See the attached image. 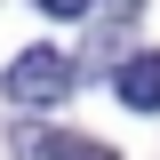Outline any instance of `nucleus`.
Instances as JSON below:
<instances>
[{
  "label": "nucleus",
  "instance_id": "3",
  "mask_svg": "<svg viewBox=\"0 0 160 160\" xmlns=\"http://www.w3.org/2000/svg\"><path fill=\"white\" fill-rule=\"evenodd\" d=\"M112 88H120V104H128V112H160V48H144V56H128Z\"/></svg>",
  "mask_w": 160,
  "mask_h": 160
},
{
  "label": "nucleus",
  "instance_id": "4",
  "mask_svg": "<svg viewBox=\"0 0 160 160\" xmlns=\"http://www.w3.org/2000/svg\"><path fill=\"white\" fill-rule=\"evenodd\" d=\"M96 8H104V32H128V24H136V8H144V0H96Z\"/></svg>",
  "mask_w": 160,
  "mask_h": 160
},
{
  "label": "nucleus",
  "instance_id": "2",
  "mask_svg": "<svg viewBox=\"0 0 160 160\" xmlns=\"http://www.w3.org/2000/svg\"><path fill=\"white\" fill-rule=\"evenodd\" d=\"M16 160H120L96 136H56V128H16Z\"/></svg>",
  "mask_w": 160,
  "mask_h": 160
},
{
  "label": "nucleus",
  "instance_id": "5",
  "mask_svg": "<svg viewBox=\"0 0 160 160\" xmlns=\"http://www.w3.org/2000/svg\"><path fill=\"white\" fill-rule=\"evenodd\" d=\"M96 0H40V16H88Z\"/></svg>",
  "mask_w": 160,
  "mask_h": 160
},
{
  "label": "nucleus",
  "instance_id": "1",
  "mask_svg": "<svg viewBox=\"0 0 160 160\" xmlns=\"http://www.w3.org/2000/svg\"><path fill=\"white\" fill-rule=\"evenodd\" d=\"M80 64L64 56V48H24L8 72H0V88H8V104H24V112H56L64 96H72Z\"/></svg>",
  "mask_w": 160,
  "mask_h": 160
}]
</instances>
